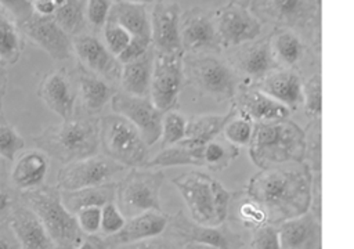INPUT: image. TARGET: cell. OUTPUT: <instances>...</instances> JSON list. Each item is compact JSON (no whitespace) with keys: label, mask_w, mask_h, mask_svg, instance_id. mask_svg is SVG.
<instances>
[{"label":"cell","mask_w":354,"mask_h":249,"mask_svg":"<svg viewBox=\"0 0 354 249\" xmlns=\"http://www.w3.org/2000/svg\"><path fill=\"white\" fill-rule=\"evenodd\" d=\"M245 191L267 212L270 224H279L310 209L311 172L304 160L288 162L250 177Z\"/></svg>","instance_id":"cell-1"},{"label":"cell","mask_w":354,"mask_h":249,"mask_svg":"<svg viewBox=\"0 0 354 249\" xmlns=\"http://www.w3.org/2000/svg\"><path fill=\"white\" fill-rule=\"evenodd\" d=\"M36 148L62 165L98 154V116L76 113L61 123L50 124L33 137Z\"/></svg>","instance_id":"cell-2"},{"label":"cell","mask_w":354,"mask_h":249,"mask_svg":"<svg viewBox=\"0 0 354 249\" xmlns=\"http://www.w3.org/2000/svg\"><path fill=\"white\" fill-rule=\"evenodd\" d=\"M248 147L250 160L259 169L301 162L306 154V134L290 119L254 122Z\"/></svg>","instance_id":"cell-3"},{"label":"cell","mask_w":354,"mask_h":249,"mask_svg":"<svg viewBox=\"0 0 354 249\" xmlns=\"http://www.w3.org/2000/svg\"><path fill=\"white\" fill-rule=\"evenodd\" d=\"M17 198L36 213L55 249H77L86 239L75 214L64 206L57 185L43 184L19 192Z\"/></svg>","instance_id":"cell-4"},{"label":"cell","mask_w":354,"mask_h":249,"mask_svg":"<svg viewBox=\"0 0 354 249\" xmlns=\"http://www.w3.org/2000/svg\"><path fill=\"white\" fill-rule=\"evenodd\" d=\"M171 184L183 196L191 220L203 225H220L225 221L232 192L218 180L189 170L173 177Z\"/></svg>","instance_id":"cell-5"},{"label":"cell","mask_w":354,"mask_h":249,"mask_svg":"<svg viewBox=\"0 0 354 249\" xmlns=\"http://www.w3.org/2000/svg\"><path fill=\"white\" fill-rule=\"evenodd\" d=\"M249 10L275 28L296 32L314 53L321 51V0H249Z\"/></svg>","instance_id":"cell-6"},{"label":"cell","mask_w":354,"mask_h":249,"mask_svg":"<svg viewBox=\"0 0 354 249\" xmlns=\"http://www.w3.org/2000/svg\"><path fill=\"white\" fill-rule=\"evenodd\" d=\"M184 80L198 93L214 101H232L242 82L228 61L217 53H184Z\"/></svg>","instance_id":"cell-7"},{"label":"cell","mask_w":354,"mask_h":249,"mask_svg":"<svg viewBox=\"0 0 354 249\" xmlns=\"http://www.w3.org/2000/svg\"><path fill=\"white\" fill-rule=\"evenodd\" d=\"M98 134L104 155L124 167H145L149 160V147L126 118L118 113L98 118Z\"/></svg>","instance_id":"cell-8"},{"label":"cell","mask_w":354,"mask_h":249,"mask_svg":"<svg viewBox=\"0 0 354 249\" xmlns=\"http://www.w3.org/2000/svg\"><path fill=\"white\" fill-rule=\"evenodd\" d=\"M163 181L162 169L130 167V172L116 181L115 192V203L124 219L151 210H162L160 188Z\"/></svg>","instance_id":"cell-9"},{"label":"cell","mask_w":354,"mask_h":249,"mask_svg":"<svg viewBox=\"0 0 354 249\" xmlns=\"http://www.w3.org/2000/svg\"><path fill=\"white\" fill-rule=\"evenodd\" d=\"M180 248L185 243H202L217 249H241L245 243L242 232L224 221L220 225H203L191 220L183 210L169 216L163 231Z\"/></svg>","instance_id":"cell-10"},{"label":"cell","mask_w":354,"mask_h":249,"mask_svg":"<svg viewBox=\"0 0 354 249\" xmlns=\"http://www.w3.org/2000/svg\"><path fill=\"white\" fill-rule=\"evenodd\" d=\"M183 58V51H155L149 98L162 112L171 111L177 105L178 95L184 84Z\"/></svg>","instance_id":"cell-11"},{"label":"cell","mask_w":354,"mask_h":249,"mask_svg":"<svg viewBox=\"0 0 354 249\" xmlns=\"http://www.w3.org/2000/svg\"><path fill=\"white\" fill-rule=\"evenodd\" d=\"M124 169L123 165L106 155L95 154L84 159L65 163L57 174V187L61 191H73L105 184L115 181Z\"/></svg>","instance_id":"cell-12"},{"label":"cell","mask_w":354,"mask_h":249,"mask_svg":"<svg viewBox=\"0 0 354 249\" xmlns=\"http://www.w3.org/2000/svg\"><path fill=\"white\" fill-rule=\"evenodd\" d=\"M213 21L223 50L256 40L263 30V22L249 7L232 1L216 10Z\"/></svg>","instance_id":"cell-13"},{"label":"cell","mask_w":354,"mask_h":249,"mask_svg":"<svg viewBox=\"0 0 354 249\" xmlns=\"http://www.w3.org/2000/svg\"><path fill=\"white\" fill-rule=\"evenodd\" d=\"M225 59L242 82L256 83L279 68L271 48L270 35L225 50Z\"/></svg>","instance_id":"cell-14"},{"label":"cell","mask_w":354,"mask_h":249,"mask_svg":"<svg viewBox=\"0 0 354 249\" xmlns=\"http://www.w3.org/2000/svg\"><path fill=\"white\" fill-rule=\"evenodd\" d=\"M109 104L113 113L122 115L137 127L148 147L160 138L165 112L158 109L149 97H137L124 91H116Z\"/></svg>","instance_id":"cell-15"},{"label":"cell","mask_w":354,"mask_h":249,"mask_svg":"<svg viewBox=\"0 0 354 249\" xmlns=\"http://www.w3.org/2000/svg\"><path fill=\"white\" fill-rule=\"evenodd\" d=\"M18 26L24 36L46 51L54 61H65L72 57V37L57 24L53 15L32 12Z\"/></svg>","instance_id":"cell-16"},{"label":"cell","mask_w":354,"mask_h":249,"mask_svg":"<svg viewBox=\"0 0 354 249\" xmlns=\"http://www.w3.org/2000/svg\"><path fill=\"white\" fill-rule=\"evenodd\" d=\"M72 48L79 59V65L84 69L100 76L112 86L119 83L122 64L97 35L84 32L72 37Z\"/></svg>","instance_id":"cell-17"},{"label":"cell","mask_w":354,"mask_h":249,"mask_svg":"<svg viewBox=\"0 0 354 249\" xmlns=\"http://www.w3.org/2000/svg\"><path fill=\"white\" fill-rule=\"evenodd\" d=\"M180 37L183 51L187 54H220L223 50L214 26L213 14L199 7L181 12Z\"/></svg>","instance_id":"cell-18"},{"label":"cell","mask_w":354,"mask_h":249,"mask_svg":"<svg viewBox=\"0 0 354 249\" xmlns=\"http://www.w3.org/2000/svg\"><path fill=\"white\" fill-rule=\"evenodd\" d=\"M167 220L169 214L163 213L162 210H151L126 219L123 227L112 235L101 237L100 234H97L90 235L88 238L93 239V242L97 245V249H109L118 245H124L160 235L167 225Z\"/></svg>","instance_id":"cell-19"},{"label":"cell","mask_w":354,"mask_h":249,"mask_svg":"<svg viewBox=\"0 0 354 249\" xmlns=\"http://www.w3.org/2000/svg\"><path fill=\"white\" fill-rule=\"evenodd\" d=\"M180 21L181 8L177 1H159L152 6L149 11V24L151 42L155 51H183L180 37Z\"/></svg>","instance_id":"cell-20"},{"label":"cell","mask_w":354,"mask_h":249,"mask_svg":"<svg viewBox=\"0 0 354 249\" xmlns=\"http://www.w3.org/2000/svg\"><path fill=\"white\" fill-rule=\"evenodd\" d=\"M236 112L254 122L289 119L290 109L279 104L252 83L241 82L232 98Z\"/></svg>","instance_id":"cell-21"},{"label":"cell","mask_w":354,"mask_h":249,"mask_svg":"<svg viewBox=\"0 0 354 249\" xmlns=\"http://www.w3.org/2000/svg\"><path fill=\"white\" fill-rule=\"evenodd\" d=\"M7 224L21 249H55L36 213L18 198L8 214Z\"/></svg>","instance_id":"cell-22"},{"label":"cell","mask_w":354,"mask_h":249,"mask_svg":"<svg viewBox=\"0 0 354 249\" xmlns=\"http://www.w3.org/2000/svg\"><path fill=\"white\" fill-rule=\"evenodd\" d=\"M281 249H321V220L310 210L277 224Z\"/></svg>","instance_id":"cell-23"},{"label":"cell","mask_w":354,"mask_h":249,"mask_svg":"<svg viewBox=\"0 0 354 249\" xmlns=\"http://www.w3.org/2000/svg\"><path fill=\"white\" fill-rule=\"evenodd\" d=\"M37 95L62 120L71 119L76 112V91L71 77L64 71L48 73L40 82Z\"/></svg>","instance_id":"cell-24"},{"label":"cell","mask_w":354,"mask_h":249,"mask_svg":"<svg viewBox=\"0 0 354 249\" xmlns=\"http://www.w3.org/2000/svg\"><path fill=\"white\" fill-rule=\"evenodd\" d=\"M73 80L76 100L80 102L79 112L86 115L97 116L118 91L115 86L88 72L82 65H77Z\"/></svg>","instance_id":"cell-25"},{"label":"cell","mask_w":354,"mask_h":249,"mask_svg":"<svg viewBox=\"0 0 354 249\" xmlns=\"http://www.w3.org/2000/svg\"><path fill=\"white\" fill-rule=\"evenodd\" d=\"M50 167V158L39 148L24 151L12 160L10 187L15 191H28L44 184Z\"/></svg>","instance_id":"cell-26"},{"label":"cell","mask_w":354,"mask_h":249,"mask_svg":"<svg viewBox=\"0 0 354 249\" xmlns=\"http://www.w3.org/2000/svg\"><path fill=\"white\" fill-rule=\"evenodd\" d=\"M252 84L290 111L303 104V79L295 69L278 68Z\"/></svg>","instance_id":"cell-27"},{"label":"cell","mask_w":354,"mask_h":249,"mask_svg":"<svg viewBox=\"0 0 354 249\" xmlns=\"http://www.w3.org/2000/svg\"><path fill=\"white\" fill-rule=\"evenodd\" d=\"M153 47L140 58L122 64L119 84L127 94L137 97H149L152 68H153Z\"/></svg>","instance_id":"cell-28"},{"label":"cell","mask_w":354,"mask_h":249,"mask_svg":"<svg viewBox=\"0 0 354 249\" xmlns=\"http://www.w3.org/2000/svg\"><path fill=\"white\" fill-rule=\"evenodd\" d=\"M228 224H238L243 230L253 231L268 223L266 209L246 191H236L231 194L227 219Z\"/></svg>","instance_id":"cell-29"},{"label":"cell","mask_w":354,"mask_h":249,"mask_svg":"<svg viewBox=\"0 0 354 249\" xmlns=\"http://www.w3.org/2000/svg\"><path fill=\"white\" fill-rule=\"evenodd\" d=\"M108 19L123 26L131 36L151 39L149 11L144 4L127 0H112Z\"/></svg>","instance_id":"cell-30"},{"label":"cell","mask_w":354,"mask_h":249,"mask_svg":"<svg viewBox=\"0 0 354 249\" xmlns=\"http://www.w3.org/2000/svg\"><path fill=\"white\" fill-rule=\"evenodd\" d=\"M232 113V107L224 115L205 113L187 120L185 137L180 141L187 147H203L213 138L221 136L223 127Z\"/></svg>","instance_id":"cell-31"},{"label":"cell","mask_w":354,"mask_h":249,"mask_svg":"<svg viewBox=\"0 0 354 249\" xmlns=\"http://www.w3.org/2000/svg\"><path fill=\"white\" fill-rule=\"evenodd\" d=\"M270 40L279 68L292 69L296 66L303 59L308 47L296 32L286 28H274L270 33Z\"/></svg>","instance_id":"cell-32"},{"label":"cell","mask_w":354,"mask_h":249,"mask_svg":"<svg viewBox=\"0 0 354 249\" xmlns=\"http://www.w3.org/2000/svg\"><path fill=\"white\" fill-rule=\"evenodd\" d=\"M116 181H109L100 185L86 187L73 191H61V199L64 206L76 214L79 210L90 206L102 208L109 202H115Z\"/></svg>","instance_id":"cell-33"},{"label":"cell","mask_w":354,"mask_h":249,"mask_svg":"<svg viewBox=\"0 0 354 249\" xmlns=\"http://www.w3.org/2000/svg\"><path fill=\"white\" fill-rule=\"evenodd\" d=\"M173 166H201L203 167L202 160V147H187L181 142H177L170 147L162 148L159 154L153 158H149L145 167L162 169Z\"/></svg>","instance_id":"cell-34"},{"label":"cell","mask_w":354,"mask_h":249,"mask_svg":"<svg viewBox=\"0 0 354 249\" xmlns=\"http://www.w3.org/2000/svg\"><path fill=\"white\" fill-rule=\"evenodd\" d=\"M24 50V35L17 21L0 8V61L4 65L15 64Z\"/></svg>","instance_id":"cell-35"},{"label":"cell","mask_w":354,"mask_h":249,"mask_svg":"<svg viewBox=\"0 0 354 249\" xmlns=\"http://www.w3.org/2000/svg\"><path fill=\"white\" fill-rule=\"evenodd\" d=\"M86 8L87 0H66L64 4L57 7L53 18L71 37H75L87 32L88 24Z\"/></svg>","instance_id":"cell-36"},{"label":"cell","mask_w":354,"mask_h":249,"mask_svg":"<svg viewBox=\"0 0 354 249\" xmlns=\"http://www.w3.org/2000/svg\"><path fill=\"white\" fill-rule=\"evenodd\" d=\"M239 155V148L230 144L224 137H216L202 147L203 167L212 172L225 170Z\"/></svg>","instance_id":"cell-37"},{"label":"cell","mask_w":354,"mask_h":249,"mask_svg":"<svg viewBox=\"0 0 354 249\" xmlns=\"http://www.w3.org/2000/svg\"><path fill=\"white\" fill-rule=\"evenodd\" d=\"M231 107H232V113L225 122L221 134L230 144L235 145L236 148L249 145L254 123L250 119L239 115L232 104Z\"/></svg>","instance_id":"cell-38"},{"label":"cell","mask_w":354,"mask_h":249,"mask_svg":"<svg viewBox=\"0 0 354 249\" xmlns=\"http://www.w3.org/2000/svg\"><path fill=\"white\" fill-rule=\"evenodd\" d=\"M321 73L315 72L303 80V107L310 119H321L322 112V82Z\"/></svg>","instance_id":"cell-39"},{"label":"cell","mask_w":354,"mask_h":249,"mask_svg":"<svg viewBox=\"0 0 354 249\" xmlns=\"http://www.w3.org/2000/svg\"><path fill=\"white\" fill-rule=\"evenodd\" d=\"M187 119L177 111H167L162 119V148L174 145L185 137Z\"/></svg>","instance_id":"cell-40"},{"label":"cell","mask_w":354,"mask_h":249,"mask_svg":"<svg viewBox=\"0 0 354 249\" xmlns=\"http://www.w3.org/2000/svg\"><path fill=\"white\" fill-rule=\"evenodd\" d=\"M24 148V137L11 124H0V158L12 162Z\"/></svg>","instance_id":"cell-41"},{"label":"cell","mask_w":354,"mask_h":249,"mask_svg":"<svg viewBox=\"0 0 354 249\" xmlns=\"http://www.w3.org/2000/svg\"><path fill=\"white\" fill-rule=\"evenodd\" d=\"M101 30L104 36V44L116 57L129 46L131 40V35L123 26L109 19H106Z\"/></svg>","instance_id":"cell-42"},{"label":"cell","mask_w":354,"mask_h":249,"mask_svg":"<svg viewBox=\"0 0 354 249\" xmlns=\"http://www.w3.org/2000/svg\"><path fill=\"white\" fill-rule=\"evenodd\" d=\"M124 221H126V219L118 209L116 203L109 202L101 208V221H100V232L98 234H101V237L112 235L123 227Z\"/></svg>","instance_id":"cell-43"},{"label":"cell","mask_w":354,"mask_h":249,"mask_svg":"<svg viewBox=\"0 0 354 249\" xmlns=\"http://www.w3.org/2000/svg\"><path fill=\"white\" fill-rule=\"evenodd\" d=\"M250 249H281L277 225L267 223L253 230L250 235Z\"/></svg>","instance_id":"cell-44"},{"label":"cell","mask_w":354,"mask_h":249,"mask_svg":"<svg viewBox=\"0 0 354 249\" xmlns=\"http://www.w3.org/2000/svg\"><path fill=\"white\" fill-rule=\"evenodd\" d=\"M112 0H87L86 17L87 24L95 32L101 30L105 25L109 14Z\"/></svg>","instance_id":"cell-45"},{"label":"cell","mask_w":354,"mask_h":249,"mask_svg":"<svg viewBox=\"0 0 354 249\" xmlns=\"http://www.w3.org/2000/svg\"><path fill=\"white\" fill-rule=\"evenodd\" d=\"M79 228L84 234V237L97 235L100 232V221H101V208L90 206L79 210L75 214Z\"/></svg>","instance_id":"cell-46"},{"label":"cell","mask_w":354,"mask_h":249,"mask_svg":"<svg viewBox=\"0 0 354 249\" xmlns=\"http://www.w3.org/2000/svg\"><path fill=\"white\" fill-rule=\"evenodd\" d=\"M109 249H180V246L165 232L156 237H151L147 239L118 245Z\"/></svg>","instance_id":"cell-47"},{"label":"cell","mask_w":354,"mask_h":249,"mask_svg":"<svg viewBox=\"0 0 354 249\" xmlns=\"http://www.w3.org/2000/svg\"><path fill=\"white\" fill-rule=\"evenodd\" d=\"M149 48H152V42L149 37H140V36H131V40L129 46L118 55V59L120 64H126L130 61H134L144 55Z\"/></svg>","instance_id":"cell-48"},{"label":"cell","mask_w":354,"mask_h":249,"mask_svg":"<svg viewBox=\"0 0 354 249\" xmlns=\"http://www.w3.org/2000/svg\"><path fill=\"white\" fill-rule=\"evenodd\" d=\"M0 7L6 10L17 24L22 22L33 12L30 0H0Z\"/></svg>","instance_id":"cell-49"},{"label":"cell","mask_w":354,"mask_h":249,"mask_svg":"<svg viewBox=\"0 0 354 249\" xmlns=\"http://www.w3.org/2000/svg\"><path fill=\"white\" fill-rule=\"evenodd\" d=\"M15 201H17V195L11 192V188L6 185H0V224L7 221Z\"/></svg>","instance_id":"cell-50"},{"label":"cell","mask_w":354,"mask_h":249,"mask_svg":"<svg viewBox=\"0 0 354 249\" xmlns=\"http://www.w3.org/2000/svg\"><path fill=\"white\" fill-rule=\"evenodd\" d=\"M0 249H21L7 221L0 224Z\"/></svg>","instance_id":"cell-51"},{"label":"cell","mask_w":354,"mask_h":249,"mask_svg":"<svg viewBox=\"0 0 354 249\" xmlns=\"http://www.w3.org/2000/svg\"><path fill=\"white\" fill-rule=\"evenodd\" d=\"M33 12L39 15H53L55 11V4L53 0H30Z\"/></svg>","instance_id":"cell-52"},{"label":"cell","mask_w":354,"mask_h":249,"mask_svg":"<svg viewBox=\"0 0 354 249\" xmlns=\"http://www.w3.org/2000/svg\"><path fill=\"white\" fill-rule=\"evenodd\" d=\"M7 82H8V75H7V65H4L0 61V107H1V101L3 97L6 95V90H7Z\"/></svg>","instance_id":"cell-53"},{"label":"cell","mask_w":354,"mask_h":249,"mask_svg":"<svg viewBox=\"0 0 354 249\" xmlns=\"http://www.w3.org/2000/svg\"><path fill=\"white\" fill-rule=\"evenodd\" d=\"M180 249H217V248L209 246V245H202V243H185Z\"/></svg>","instance_id":"cell-54"},{"label":"cell","mask_w":354,"mask_h":249,"mask_svg":"<svg viewBox=\"0 0 354 249\" xmlns=\"http://www.w3.org/2000/svg\"><path fill=\"white\" fill-rule=\"evenodd\" d=\"M77 249H97V245L93 242V239H90L88 237L83 241V243L77 248Z\"/></svg>","instance_id":"cell-55"},{"label":"cell","mask_w":354,"mask_h":249,"mask_svg":"<svg viewBox=\"0 0 354 249\" xmlns=\"http://www.w3.org/2000/svg\"><path fill=\"white\" fill-rule=\"evenodd\" d=\"M127 1H131V3H138V4H155V3H159V1H177V0H127Z\"/></svg>","instance_id":"cell-56"},{"label":"cell","mask_w":354,"mask_h":249,"mask_svg":"<svg viewBox=\"0 0 354 249\" xmlns=\"http://www.w3.org/2000/svg\"><path fill=\"white\" fill-rule=\"evenodd\" d=\"M232 3H238V4H242V6H246L249 7V0H230Z\"/></svg>","instance_id":"cell-57"},{"label":"cell","mask_w":354,"mask_h":249,"mask_svg":"<svg viewBox=\"0 0 354 249\" xmlns=\"http://www.w3.org/2000/svg\"><path fill=\"white\" fill-rule=\"evenodd\" d=\"M3 123H6V118H4L3 111H1V107H0V124H3Z\"/></svg>","instance_id":"cell-58"},{"label":"cell","mask_w":354,"mask_h":249,"mask_svg":"<svg viewBox=\"0 0 354 249\" xmlns=\"http://www.w3.org/2000/svg\"><path fill=\"white\" fill-rule=\"evenodd\" d=\"M0 170H1V165H0Z\"/></svg>","instance_id":"cell-59"}]
</instances>
